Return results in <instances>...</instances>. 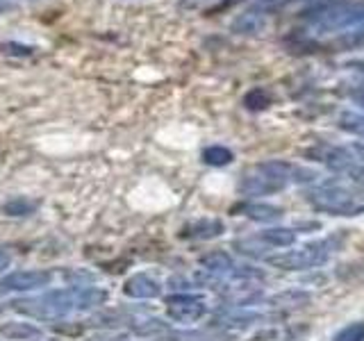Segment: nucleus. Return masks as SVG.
Listing matches in <instances>:
<instances>
[{"label": "nucleus", "mask_w": 364, "mask_h": 341, "mask_svg": "<svg viewBox=\"0 0 364 341\" xmlns=\"http://www.w3.org/2000/svg\"><path fill=\"white\" fill-rule=\"evenodd\" d=\"M303 28L312 37H335L337 48L364 45V0H330L303 14Z\"/></svg>", "instance_id": "1"}, {"label": "nucleus", "mask_w": 364, "mask_h": 341, "mask_svg": "<svg viewBox=\"0 0 364 341\" xmlns=\"http://www.w3.org/2000/svg\"><path fill=\"white\" fill-rule=\"evenodd\" d=\"M107 293L98 287H85V284H73V287L53 289L48 293L34 296V298H18L11 307L18 314H26L39 321H60L75 314H85L105 303Z\"/></svg>", "instance_id": "2"}, {"label": "nucleus", "mask_w": 364, "mask_h": 341, "mask_svg": "<svg viewBox=\"0 0 364 341\" xmlns=\"http://www.w3.org/2000/svg\"><path fill=\"white\" fill-rule=\"evenodd\" d=\"M305 196L316 212L330 216L364 214V182L360 180L318 175L314 182H310Z\"/></svg>", "instance_id": "3"}, {"label": "nucleus", "mask_w": 364, "mask_h": 341, "mask_svg": "<svg viewBox=\"0 0 364 341\" xmlns=\"http://www.w3.org/2000/svg\"><path fill=\"white\" fill-rule=\"evenodd\" d=\"M301 168L289 162H262L250 166L246 173L239 180V193H244L248 198H262V196H273L287 189L291 182H299Z\"/></svg>", "instance_id": "4"}, {"label": "nucleus", "mask_w": 364, "mask_h": 341, "mask_svg": "<svg viewBox=\"0 0 364 341\" xmlns=\"http://www.w3.org/2000/svg\"><path fill=\"white\" fill-rule=\"evenodd\" d=\"M333 253H335L333 239H318V242L303 244L294 250H282L278 255H269L267 261L271 266L282 271H307V269L323 266L333 257Z\"/></svg>", "instance_id": "5"}, {"label": "nucleus", "mask_w": 364, "mask_h": 341, "mask_svg": "<svg viewBox=\"0 0 364 341\" xmlns=\"http://www.w3.org/2000/svg\"><path fill=\"white\" fill-rule=\"evenodd\" d=\"M310 155L316 159V162H321L323 166H328L333 173L364 182V162L360 159V155L353 151V148L318 146V148H312Z\"/></svg>", "instance_id": "6"}, {"label": "nucleus", "mask_w": 364, "mask_h": 341, "mask_svg": "<svg viewBox=\"0 0 364 341\" xmlns=\"http://www.w3.org/2000/svg\"><path fill=\"white\" fill-rule=\"evenodd\" d=\"M200 266L203 271L214 273L223 280H230V282H250V280H262L264 273L255 266H248V264H237V261L223 253V250H214V253H208L200 257Z\"/></svg>", "instance_id": "7"}, {"label": "nucleus", "mask_w": 364, "mask_h": 341, "mask_svg": "<svg viewBox=\"0 0 364 341\" xmlns=\"http://www.w3.org/2000/svg\"><path fill=\"white\" fill-rule=\"evenodd\" d=\"M208 314V303L187 291L171 293L166 298V316L176 323H196Z\"/></svg>", "instance_id": "8"}, {"label": "nucleus", "mask_w": 364, "mask_h": 341, "mask_svg": "<svg viewBox=\"0 0 364 341\" xmlns=\"http://www.w3.org/2000/svg\"><path fill=\"white\" fill-rule=\"evenodd\" d=\"M53 282V273L43 269L14 271L0 278V291H39Z\"/></svg>", "instance_id": "9"}, {"label": "nucleus", "mask_w": 364, "mask_h": 341, "mask_svg": "<svg viewBox=\"0 0 364 341\" xmlns=\"http://www.w3.org/2000/svg\"><path fill=\"white\" fill-rule=\"evenodd\" d=\"M123 291L125 296H130V298L148 301V298H157V296L162 293V284L148 276V273H134L132 278L125 280Z\"/></svg>", "instance_id": "10"}, {"label": "nucleus", "mask_w": 364, "mask_h": 341, "mask_svg": "<svg viewBox=\"0 0 364 341\" xmlns=\"http://www.w3.org/2000/svg\"><path fill=\"white\" fill-rule=\"evenodd\" d=\"M255 239H257V244L264 248V253H267V248L280 250V248L294 246L296 244V232L291 230V227H269V230L255 234Z\"/></svg>", "instance_id": "11"}, {"label": "nucleus", "mask_w": 364, "mask_h": 341, "mask_svg": "<svg viewBox=\"0 0 364 341\" xmlns=\"http://www.w3.org/2000/svg\"><path fill=\"white\" fill-rule=\"evenodd\" d=\"M242 214L259 223H276L280 221L282 210L273 207V205H264V202H248V205H242Z\"/></svg>", "instance_id": "12"}, {"label": "nucleus", "mask_w": 364, "mask_h": 341, "mask_svg": "<svg viewBox=\"0 0 364 341\" xmlns=\"http://www.w3.org/2000/svg\"><path fill=\"white\" fill-rule=\"evenodd\" d=\"M225 230L223 221L219 219H200L196 223H191L185 227V237H193V239H212L219 237Z\"/></svg>", "instance_id": "13"}, {"label": "nucleus", "mask_w": 364, "mask_h": 341, "mask_svg": "<svg viewBox=\"0 0 364 341\" xmlns=\"http://www.w3.org/2000/svg\"><path fill=\"white\" fill-rule=\"evenodd\" d=\"M0 337L9 341H28V339H39L41 330L30 323H5L0 325Z\"/></svg>", "instance_id": "14"}, {"label": "nucleus", "mask_w": 364, "mask_h": 341, "mask_svg": "<svg viewBox=\"0 0 364 341\" xmlns=\"http://www.w3.org/2000/svg\"><path fill=\"white\" fill-rule=\"evenodd\" d=\"M232 151L230 148H223V146H210L203 151V162L208 166H228L232 164Z\"/></svg>", "instance_id": "15"}, {"label": "nucleus", "mask_w": 364, "mask_h": 341, "mask_svg": "<svg viewBox=\"0 0 364 341\" xmlns=\"http://www.w3.org/2000/svg\"><path fill=\"white\" fill-rule=\"evenodd\" d=\"M262 26H264V9H262L259 14L255 9H250L244 16H239L235 21V30H242V32H259Z\"/></svg>", "instance_id": "16"}, {"label": "nucleus", "mask_w": 364, "mask_h": 341, "mask_svg": "<svg viewBox=\"0 0 364 341\" xmlns=\"http://www.w3.org/2000/svg\"><path fill=\"white\" fill-rule=\"evenodd\" d=\"M339 128L350 132V134L364 136V117L362 114H355V112H344L339 117Z\"/></svg>", "instance_id": "17"}, {"label": "nucleus", "mask_w": 364, "mask_h": 341, "mask_svg": "<svg viewBox=\"0 0 364 341\" xmlns=\"http://www.w3.org/2000/svg\"><path fill=\"white\" fill-rule=\"evenodd\" d=\"M168 341H221V337H214L210 332H198V330H180V332H171Z\"/></svg>", "instance_id": "18"}, {"label": "nucleus", "mask_w": 364, "mask_h": 341, "mask_svg": "<svg viewBox=\"0 0 364 341\" xmlns=\"http://www.w3.org/2000/svg\"><path fill=\"white\" fill-rule=\"evenodd\" d=\"M333 341H364V321L341 328L339 332L333 337Z\"/></svg>", "instance_id": "19"}, {"label": "nucleus", "mask_w": 364, "mask_h": 341, "mask_svg": "<svg viewBox=\"0 0 364 341\" xmlns=\"http://www.w3.org/2000/svg\"><path fill=\"white\" fill-rule=\"evenodd\" d=\"M244 105L250 112H257V109H264L269 105V94L264 89H250L246 98H244Z\"/></svg>", "instance_id": "20"}, {"label": "nucleus", "mask_w": 364, "mask_h": 341, "mask_svg": "<svg viewBox=\"0 0 364 341\" xmlns=\"http://www.w3.org/2000/svg\"><path fill=\"white\" fill-rule=\"evenodd\" d=\"M37 205H34L32 200H26V198H14V200H9L7 205H5V214H9V216H26V214H30Z\"/></svg>", "instance_id": "21"}, {"label": "nucleus", "mask_w": 364, "mask_h": 341, "mask_svg": "<svg viewBox=\"0 0 364 341\" xmlns=\"http://www.w3.org/2000/svg\"><path fill=\"white\" fill-rule=\"evenodd\" d=\"M0 53L11 55V57H30L34 53V48H32V45H26V43L5 41V43H0Z\"/></svg>", "instance_id": "22"}, {"label": "nucleus", "mask_w": 364, "mask_h": 341, "mask_svg": "<svg viewBox=\"0 0 364 341\" xmlns=\"http://www.w3.org/2000/svg\"><path fill=\"white\" fill-rule=\"evenodd\" d=\"M9 261H11V257H9V253H7V250H3V248H0V273H3L7 266H9Z\"/></svg>", "instance_id": "23"}, {"label": "nucleus", "mask_w": 364, "mask_h": 341, "mask_svg": "<svg viewBox=\"0 0 364 341\" xmlns=\"http://www.w3.org/2000/svg\"><path fill=\"white\" fill-rule=\"evenodd\" d=\"M353 98H355L360 105H364V82L360 85V87H355L353 89Z\"/></svg>", "instance_id": "24"}, {"label": "nucleus", "mask_w": 364, "mask_h": 341, "mask_svg": "<svg viewBox=\"0 0 364 341\" xmlns=\"http://www.w3.org/2000/svg\"><path fill=\"white\" fill-rule=\"evenodd\" d=\"M11 7H14V5H11L9 0H0V14H5V11H9Z\"/></svg>", "instance_id": "25"}, {"label": "nucleus", "mask_w": 364, "mask_h": 341, "mask_svg": "<svg viewBox=\"0 0 364 341\" xmlns=\"http://www.w3.org/2000/svg\"><path fill=\"white\" fill-rule=\"evenodd\" d=\"M41 341H53V339H41Z\"/></svg>", "instance_id": "26"}, {"label": "nucleus", "mask_w": 364, "mask_h": 341, "mask_svg": "<svg viewBox=\"0 0 364 341\" xmlns=\"http://www.w3.org/2000/svg\"><path fill=\"white\" fill-rule=\"evenodd\" d=\"M362 107H364V105H362Z\"/></svg>", "instance_id": "27"}]
</instances>
